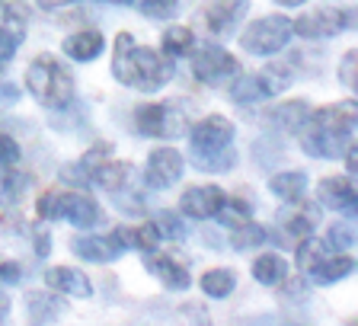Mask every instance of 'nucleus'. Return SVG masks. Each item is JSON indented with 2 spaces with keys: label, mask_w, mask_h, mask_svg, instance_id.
Here are the masks:
<instances>
[{
  "label": "nucleus",
  "mask_w": 358,
  "mask_h": 326,
  "mask_svg": "<svg viewBox=\"0 0 358 326\" xmlns=\"http://www.w3.org/2000/svg\"><path fill=\"white\" fill-rule=\"evenodd\" d=\"M179 0H141V13L150 20H170L176 13Z\"/></svg>",
  "instance_id": "nucleus-32"
},
{
  "label": "nucleus",
  "mask_w": 358,
  "mask_h": 326,
  "mask_svg": "<svg viewBox=\"0 0 358 326\" xmlns=\"http://www.w3.org/2000/svg\"><path fill=\"white\" fill-rule=\"evenodd\" d=\"M278 224H282V230L294 234V237H310L313 224H317V211H310V208H301V211H282V215H278Z\"/></svg>",
  "instance_id": "nucleus-25"
},
{
  "label": "nucleus",
  "mask_w": 358,
  "mask_h": 326,
  "mask_svg": "<svg viewBox=\"0 0 358 326\" xmlns=\"http://www.w3.org/2000/svg\"><path fill=\"white\" fill-rule=\"evenodd\" d=\"M272 192L278 195V199H285L288 205H294V201H301V195H304L307 189V176L301 170H291V173H278V176H272Z\"/></svg>",
  "instance_id": "nucleus-20"
},
{
  "label": "nucleus",
  "mask_w": 358,
  "mask_h": 326,
  "mask_svg": "<svg viewBox=\"0 0 358 326\" xmlns=\"http://www.w3.org/2000/svg\"><path fill=\"white\" fill-rule=\"evenodd\" d=\"M298 132L301 148L310 157H323V160L343 157L355 144V99L310 112Z\"/></svg>",
  "instance_id": "nucleus-1"
},
{
  "label": "nucleus",
  "mask_w": 358,
  "mask_h": 326,
  "mask_svg": "<svg viewBox=\"0 0 358 326\" xmlns=\"http://www.w3.org/2000/svg\"><path fill=\"white\" fill-rule=\"evenodd\" d=\"M192 48H195L192 29L173 26V29L164 32V55H170V58H186V55H192Z\"/></svg>",
  "instance_id": "nucleus-24"
},
{
  "label": "nucleus",
  "mask_w": 358,
  "mask_h": 326,
  "mask_svg": "<svg viewBox=\"0 0 358 326\" xmlns=\"http://www.w3.org/2000/svg\"><path fill=\"white\" fill-rule=\"evenodd\" d=\"M134 122H138V132L148 138H179L186 132L182 112L173 106H141L134 112Z\"/></svg>",
  "instance_id": "nucleus-9"
},
{
  "label": "nucleus",
  "mask_w": 358,
  "mask_h": 326,
  "mask_svg": "<svg viewBox=\"0 0 358 326\" xmlns=\"http://www.w3.org/2000/svg\"><path fill=\"white\" fill-rule=\"evenodd\" d=\"M103 36L96 29H87V32H74V36L64 38V55L74 61H93L103 55Z\"/></svg>",
  "instance_id": "nucleus-18"
},
{
  "label": "nucleus",
  "mask_w": 358,
  "mask_h": 326,
  "mask_svg": "<svg viewBox=\"0 0 358 326\" xmlns=\"http://www.w3.org/2000/svg\"><path fill=\"white\" fill-rule=\"evenodd\" d=\"M352 26V13H339V10H313V13L301 16L298 22H291V32H298L304 38H333L336 32H343Z\"/></svg>",
  "instance_id": "nucleus-10"
},
{
  "label": "nucleus",
  "mask_w": 358,
  "mask_h": 326,
  "mask_svg": "<svg viewBox=\"0 0 358 326\" xmlns=\"http://www.w3.org/2000/svg\"><path fill=\"white\" fill-rule=\"evenodd\" d=\"M45 7H61V3H71V0H42Z\"/></svg>",
  "instance_id": "nucleus-42"
},
{
  "label": "nucleus",
  "mask_w": 358,
  "mask_h": 326,
  "mask_svg": "<svg viewBox=\"0 0 358 326\" xmlns=\"http://www.w3.org/2000/svg\"><path fill=\"white\" fill-rule=\"evenodd\" d=\"M288 38H291V20H285V16H266V20L253 22L243 32L240 45L250 55H275L288 45Z\"/></svg>",
  "instance_id": "nucleus-6"
},
{
  "label": "nucleus",
  "mask_w": 358,
  "mask_h": 326,
  "mask_svg": "<svg viewBox=\"0 0 358 326\" xmlns=\"http://www.w3.org/2000/svg\"><path fill=\"white\" fill-rule=\"evenodd\" d=\"M7 311H10V301H7V297H0V320L7 317Z\"/></svg>",
  "instance_id": "nucleus-40"
},
{
  "label": "nucleus",
  "mask_w": 358,
  "mask_h": 326,
  "mask_svg": "<svg viewBox=\"0 0 358 326\" xmlns=\"http://www.w3.org/2000/svg\"><path fill=\"white\" fill-rule=\"evenodd\" d=\"M182 179V157L173 148H157L148 157V183L154 189H170Z\"/></svg>",
  "instance_id": "nucleus-11"
},
{
  "label": "nucleus",
  "mask_w": 358,
  "mask_h": 326,
  "mask_svg": "<svg viewBox=\"0 0 358 326\" xmlns=\"http://www.w3.org/2000/svg\"><path fill=\"white\" fill-rule=\"evenodd\" d=\"M253 275H256V282H259V285H278V282H285L288 266H285L282 256L266 253V256H259V260L253 262Z\"/></svg>",
  "instance_id": "nucleus-23"
},
{
  "label": "nucleus",
  "mask_w": 358,
  "mask_h": 326,
  "mask_svg": "<svg viewBox=\"0 0 358 326\" xmlns=\"http://www.w3.org/2000/svg\"><path fill=\"white\" fill-rule=\"evenodd\" d=\"M20 160V144L7 134H0V166H13Z\"/></svg>",
  "instance_id": "nucleus-35"
},
{
  "label": "nucleus",
  "mask_w": 358,
  "mask_h": 326,
  "mask_svg": "<svg viewBox=\"0 0 358 326\" xmlns=\"http://www.w3.org/2000/svg\"><path fill=\"white\" fill-rule=\"evenodd\" d=\"M237 71H240V61L231 52H224L221 45H201L199 52L192 55V74L201 83H221L227 77H237Z\"/></svg>",
  "instance_id": "nucleus-8"
},
{
  "label": "nucleus",
  "mask_w": 358,
  "mask_h": 326,
  "mask_svg": "<svg viewBox=\"0 0 358 326\" xmlns=\"http://www.w3.org/2000/svg\"><path fill=\"white\" fill-rule=\"evenodd\" d=\"M112 74L125 87H134L141 93H157L160 87L173 80V64L166 55L150 52L138 45L128 32L115 38V55H112Z\"/></svg>",
  "instance_id": "nucleus-2"
},
{
  "label": "nucleus",
  "mask_w": 358,
  "mask_h": 326,
  "mask_svg": "<svg viewBox=\"0 0 358 326\" xmlns=\"http://www.w3.org/2000/svg\"><path fill=\"white\" fill-rule=\"evenodd\" d=\"M26 189H29V173L0 166V205H16Z\"/></svg>",
  "instance_id": "nucleus-21"
},
{
  "label": "nucleus",
  "mask_w": 358,
  "mask_h": 326,
  "mask_svg": "<svg viewBox=\"0 0 358 326\" xmlns=\"http://www.w3.org/2000/svg\"><path fill=\"white\" fill-rule=\"evenodd\" d=\"M307 115H310V109H307L304 103H288V106H282V109L272 112L275 125L278 128H288V132H298V128L304 125Z\"/></svg>",
  "instance_id": "nucleus-27"
},
{
  "label": "nucleus",
  "mask_w": 358,
  "mask_h": 326,
  "mask_svg": "<svg viewBox=\"0 0 358 326\" xmlns=\"http://www.w3.org/2000/svg\"><path fill=\"white\" fill-rule=\"evenodd\" d=\"M115 237L122 240V246L125 250H157V243H160V237H157L154 224H138V227H119L115 230Z\"/></svg>",
  "instance_id": "nucleus-19"
},
{
  "label": "nucleus",
  "mask_w": 358,
  "mask_h": 326,
  "mask_svg": "<svg viewBox=\"0 0 358 326\" xmlns=\"http://www.w3.org/2000/svg\"><path fill=\"white\" fill-rule=\"evenodd\" d=\"M0 282L3 285L20 282V266H16V262H3V266H0Z\"/></svg>",
  "instance_id": "nucleus-38"
},
{
  "label": "nucleus",
  "mask_w": 358,
  "mask_h": 326,
  "mask_svg": "<svg viewBox=\"0 0 358 326\" xmlns=\"http://www.w3.org/2000/svg\"><path fill=\"white\" fill-rule=\"evenodd\" d=\"M103 3H115V7H128V3H134V0H103Z\"/></svg>",
  "instance_id": "nucleus-43"
},
{
  "label": "nucleus",
  "mask_w": 358,
  "mask_h": 326,
  "mask_svg": "<svg viewBox=\"0 0 358 326\" xmlns=\"http://www.w3.org/2000/svg\"><path fill=\"white\" fill-rule=\"evenodd\" d=\"M20 42H22V36H13V32L0 29V71H3V64H7V61L16 55V45H20Z\"/></svg>",
  "instance_id": "nucleus-34"
},
{
  "label": "nucleus",
  "mask_w": 358,
  "mask_h": 326,
  "mask_svg": "<svg viewBox=\"0 0 358 326\" xmlns=\"http://www.w3.org/2000/svg\"><path fill=\"white\" fill-rule=\"evenodd\" d=\"M13 99H16V90H13V87L0 90V103H13Z\"/></svg>",
  "instance_id": "nucleus-39"
},
{
  "label": "nucleus",
  "mask_w": 358,
  "mask_h": 326,
  "mask_svg": "<svg viewBox=\"0 0 358 326\" xmlns=\"http://www.w3.org/2000/svg\"><path fill=\"white\" fill-rule=\"evenodd\" d=\"M234 125L224 115H208L192 128V150L201 170H227L234 166Z\"/></svg>",
  "instance_id": "nucleus-3"
},
{
  "label": "nucleus",
  "mask_w": 358,
  "mask_h": 326,
  "mask_svg": "<svg viewBox=\"0 0 358 326\" xmlns=\"http://www.w3.org/2000/svg\"><path fill=\"white\" fill-rule=\"evenodd\" d=\"M323 260H327V243H320V240H313V237L310 240L304 237V243H301V250H298V269L301 272L310 275Z\"/></svg>",
  "instance_id": "nucleus-26"
},
{
  "label": "nucleus",
  "mask_w": 358,
  "mask_h": 326,
  "mask_svg": "<svg viewBox=\"0 0 358 326\" xmlns=\"http://www.w3.org/2000/svg\"><path fill=\"white\" fill-rule=\"evenodd\" d=\"M246 10H250V0H217V3H211V7L205 10V26H208V32H215V36H227V32H234V26L243 20Z\"/></svg>",
  "instance_id": "nucleus-13"
},
{
  "label": "nucleus",
  "mask_w": 358,
  "mask_h": 326,
  "mask_svg": "<svg viewBox=\"0 0 358 326\" xmlns=\"http://www.w3.org/2000/svg\"><path fill=\"white\" fill-rule=\"evenodd\" d=\"M45 285L52 291H64V295H74V297L93 295V285L87 282V275H80L77 269H67V266L48 269V272H45Z\"/></svg>",
  "instance_id": "nucleus-16"
},
{
  "label": "nucleus",
  "mask_w": 358,
  "mask_h": 326,
  "mask_svg": "<svg viewBox=\"0 0 358 326\" xmlns=\"http://www.w3.org/2000/svg\"><path fill=\"white\" fill-rule=\"evenodd\" d=\"M275 3H282V7H301L304 0H275Z\"/></svg>",
  "instance_id": "nucleus-41"
},
{
  "label": "nucleus",
  "mask_w": 358,
  "mask_h": 326,
  "mask_svg": "<svg viewBox=\"0 0 358 326\" xmlns=\"http://www.w3.org/2000/svg\"><path fill=\"white\" fill-rule=\"evenodd\" d=\"M339 77H343V83L349 90H355V52H349L343 58V74H339Z\"/></svg>",
  "instance_id": "nucleus-37"
},
{
  "label": "nucleus",
  "mask_w": 358,
  "mask_h": 326,
  "mask_svg": "<svg viewBox=\"0 0 358 326\" xmlns=\"http://www.w3.org/2000/svg\"><path fill=\"white\" fill-rule=\"evenodd\" d=\"M150 224H154V230H157V237L160 240H182L186 237V227H182V221H179L173 211H160Z\"/></svg>",
  "instance_id": "nucleus-30"
},
{
  "label": "nucleus",
  "mask_w": 358,
  "mask_h": 326,
  "mask_svg": "<svg viewBox=\"0 0 358 326\" xmlns=\"http://www.w3.org/2000/svg\"><path fill=\"white\" fill-rule=\"evenodd\" d=\"M201 291L211 297H227L234 291V272H227V269H215V272H208L205 278H201Z\"/></svg>",
  "instance_id": "nucleus-28"
},
{
  "label": "nucleus",
  "mask_w": 358,
  "mask_h": 326,
  "mask_svg": "<svg viewBox=\"0 0 358 326\" xmlns=\"http://www.w3.org/2000/svg\"><path fill=\"white\" fill-rule=\"evenodd\" d=\"M36 208L45 221H71L74 227H96L99 218H103L96 201L80 192H45Z\"/></svg>",
  "instance_id": "nucleus-5"
},
{
  "label": "nucleus",
  "mask_w": 358,
  "mask_h": 326,
  "mask_svg": "<svg viewBox=\"0 0 358 326\" xmlns=\"http://www.w3.org/2000/svg\"><path fill=\"white\" fill-rule=\"evenodd\" d=\"M144 266H148V272H154L157 278L166 285V288H173V291H186L189 288L186 266H179V262L170 260V256H154V253H148Z\"/></svg>",
  "instance_id": "nucleus-17"
},
{
  "label": "nucleus",
  "mask_w": 358,
  "mask_h": 326,
  "mask_svg": "<svg viewBox=\"0 0 358 326\" xmlns=\"http://www.w3.org/2000/svg\"><path fill=\"white\" fill-rule=\"evenodd\" d=\"M224 205V192L217 185H192L182 195V215L195 218V221H208L217 215V208Z\"/></svg>",
  "instance_id": "nucleus-12"
},
{
  "label": "nucleus",
  "mask_w": 358,
  "mask_h": 326,
  "mask_svg": "<svg viewBox=\"0 0 358 326\" xmlns=\"http://www.w3.org/2000/svg\"><path fill=\"white\" fill-rule=\"evenodd\" d=\"M26 307H29V313H32L36 320L58 317V313L64 311L61 304H48V297H45V295H29V297H26Z\"/></svg>",
  "instance_id": "nucleus-33"
},
{
  "label": "nucleus",
  "mask_w": 358,
  "mask_h": 326,
  "mask_svg": "<svg viewBox=\"0 0 358 326\" xmlns=\"http://www.w3.org/2000/svg\"><path fill=\"white\" fill-rule=\"evenodd\" d=\"M329 243H336V250H349V246H352V230L343 227V224H339V227H333V230H329Z\"/></svg>",
  "instance_id": "nucleus-36"
},
{
  "label": "nucleus",
  "mask_w": 358,
  "mask_h": 326,
  "mask_svg": "<svg viewBox=\"0 0 358 326\" xmlns=\"http://www.w3.org/2000/svg\"><path fill=\"white\" fill-rule=\"evenodd\" d=\"M74 253L80 256V260H87V262H112V260H119L122 253H125V246H122V240L112 234V237H87V240H77V243H74Z\"/></svg>",
  "instance_id": "nucleus-15"
},
{
  "label": "nucleus",
  "mask_w": 358,
  "mask_h": 326,
  "mask_svg": "<svg viewBox=\"0 0 358 326\" xmlns=\"http://www.w3.org/2000/svg\"><path fill=\"white\" fill-rule=\"evenodd\" d=\"M352 269H355L352 256H336V260H323L320 266L310 272V278L317 285H333V282H343L345 275H352Z\"/></svg>",
  "instance_id": "nucleus-22"
},
{
  "label": "nucleus",
  "mask_w": 358,
  "mask_h": 326,
  "mask_svg": "<svg viewBox=\"0 0 358 326\" xmlns=\"http://www.w3.org/2000/svg\"><path fill=\"white\" fill-rule=\"evenodd\" d=\"M320 205L343 211V215H355V189H352V176H336V179H323L317 189Z\"/></svg>",
  "instance_id": "nucleus-14"
},
{
  "label": "nucleus",
  "mask_w": 358,
  "mask_h": 326,
  "mask_svg": "<svg viewBox=\"0 0 358 326\" xmlns=\"http://www.w3.org/2000/svg\"><path fill=\"white\" fill-rule=\"evenodd\" d=\"M262 240H266V230L259 227V224H240V227H234V246L237 250H253V246H259Z\"/></svg>",
  "instance_id": "nucleus-31"
},
{
  "label": "nucleus",
  "mask_w": 358,
  "mask_h": 326,
  "mask_svg": "<svg viewBox=\"0 0 358 326\" xmlns=\"http://www.w3.org/2000/svg\"><path fill=\"white\" fill-rule=\"evenodd\" d=\"M26 83H29L32 97L52 109L67 106L74 97V77L61 61H55V55H38L26 71Z\"/></svg>",
  "instance_id": "nucleus-4"
},
{
  "label": "nucleus",
  "mask_w": 358,
  "mask_h": 326,
  "mask_svg": "<svg viewBox=\"0 0 358 326\" xmlns=\"http://www.w3.org/2000/svg\"><path fill=\"white\" fill-rule=\"evenodd\" d=\"M288 83L291 74H285V67H268L266 74H240L231 87V99L234 103H262V99L275 97Z\"/></svg>",
  "instance_id": "nucleus-7"
},
{
  "label": "nucleus",
  "mask_w": 358,
  "mask_h": 326,
  "mask_svg": "<svg viewBox=\"0 0 358 326\" xmlns=\"http://www.w3.org/2000/svg\"><path fill=\"white\" fill-rule=\"evenodd\" d=\"M217 221L224 224V227H240V224H246L250 221V205H246V201H227L224 199V205L217 208Z\"/></svg>",
  "instance_id": "nucleus-29"
}]
</instances>
